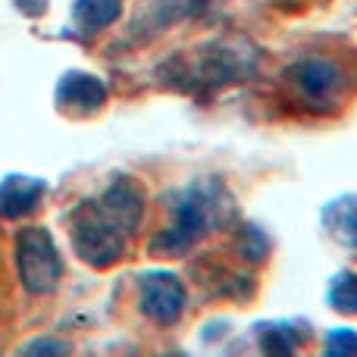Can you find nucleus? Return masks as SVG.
<instances>
[{"mask_svg": "<svg viewBox=\"0 0 357 357\" xmlns=\"http://www.w3.org/2000/svg\"><path fill=\"white\" fill-rule=\"evenodd\" d=\"M69 235H73V248L88 266H104L116 264L126 251L129 241V229L123 226L116 213L107 207L100 197L85 201L73 210V222H69Z\"/></svg>", "mask_w": 357, "mask_h": 357, "instance_id": "1", "label": "nucleus"}, {"mask_svg": "<svg viewBox=\"0 0 357 357\" xmlns=\"http://www.w3.org/2000/svg\"><path fill=\"white\" fill-rule=\"evenodd\" d=\"M222 207H226V195L216 182H197L178 197L173 226L160 232L151 248L157 254H182L195 245L197 238L210 232L216 222L222 220Z\"/></svg>", "mask_w": 357, "mask_h": 357, "instance_id": "2", "label": "nucleus"}, {"mask_svg": "<svg viewBox=\"0 0 357 357\" xmlns=\"http://www.w3.org/2000/svg\"><path fill=\"white\" fill-rule=\"evenodd\" d=\"M16 270L25 291L31 295H47L63 279V260L54 238L41 226H25L16 235Z\"/></svg>", "mask_w": 357, "mask_h": 357, "instance_id": "3", "label": "nucleus"}, {"mask_svg": "<svg viewBox=\"0 0 357 357\" xmlns=\"http://www.w3.org/2000/svg\"><path fill=\"white\" fill-rule=\"evenodd\" d=\"M138 307L148 320L173 326L185 310V285L176 273L151 270L138 276Z\"/></svg>", "mask_w": 357, "mask_h": 357, "instance_id": "4", "label": "nucleus"}, {"mask_svg": "<svg viewBox=\"0 0 357 357\" xmlns=\"http://www.w3.org/2000/svg\"><path fill=\"white\" fill-rule=\"evenodd\" d=\"M291 82H295L298 94H301L307 104H320L329 100L342 85V73L333 60H323V56H307L298 66H291Z\"/></svg>", "mask_w": 357, "mask_h": 357, "instance_id": "5", "label": "nucleus"}, {"mask_svg": "<svg viewBox=\"0 0 357 357\" xmlns=\"http://www.w3.org/2000/svg\"><path fill=\"white\" fill-rule=\"evenodd\" d=\"M44 191H47V182L35 176H22L13 173L0 182V216L3 220H22L31 210L41 204Z\"/></svg>", "mask_w": 357, "mask_h": 357, "instance_id": "6", "label": "nucleus"}, {"mask_svg": "<svg viewBox=\"0 0 357 357\" xmlns=\"http://www.w3.org/2000/svg\"><path fill=\"white\" fill-rule=\"evenodd\" d=\"M56 104L75 113H94L107 104V85L98 75L66 73L56 85Z\"/></svg>", "mask_w": 357, "mask_h": 357, "instance_id": "7", "label": "nucleus"}, {"mask_svg": "<svg viewBox=\"0 0 357 357\" xmlns=\"http://www.w3.org/2000/svg\"><path fill=\"white\" fill-rule=\"evenodd\" d=\"M323 226L329 238L345 248H357V197L345 195L323 207Z\"/></svg>", "mask_w": 357, "mask_h": 357, "instance_id": "8", "label": "nucleus"}, {"mask_svg": "<svg viewBox=\"0 0 357 357\" xmlns=\"http://www.w3.org/2000/svg\"><path fill=\"white\" fill-rule=\"evenodd\" d=\"M257 335L266 357H295L307 333L295 323H270V326L257 329Z\"/></svg>", "mask_w": 357, "mask_h": 357, "instance_id": "9", "label": "nucleus"}, {"mask_svg": "<svg viewBox=\"0 0 357 357\" xmlns=\"http://www.w3.org/2000/svg\"><path fill=\"white\" fill-rule=\"evenodd\" d=\"M119 10H123V0H75L73 16L79 22V29L98 31L107 29L110 22H116Z\"/></svg>", "mask_w": 357, "mask_h": 357, "instance_id": "10", "label": "nucleus"}, {"mask_svg": "<svg viewBox=\"0 0 357 357\" xmlns=\"http://www.w3.org/2000/svg\"><path fill=\"white\" fill-rule=\"evenodd\" d=\"M329 304L342 314H357V273L345 270L329 285Z\"/></svg>", "mask_w": 357, "mask_h": 357, "instance_id": "11", "label": "nucleus"}, {"mask_svg": "<svg viewBox=\"0 0 357 357\" xmlns=\"http://www.w3.org/2000/svg\"><path fill=\"white\" fill-rule=\"evenodd\" d=\"M69 354H73L69 342L54 339V335H38V339L25 342L19 348V357H69Z\"/></svg>", "mask_w": 357, "mask_h": 357, "instance_id": "12", "label": "nucleus"}, {"mask_svg": "<svg viewBox=\"0 0 357 357\" xmlns=\"http://www.w3.org/2000/svg\"><path fill=\"white\" fill-rule=\"evenodd\" d=\"M326 357H357L354 329H333L326 339Z\"/></svg>", "mask_w": 357, "mask_h": 357, "instance_id": "13", "label": "nucleus"}, {"mask_svg": "<svg viewBox=\"0 0 357 357\" xmlns=\"http://www.w3.org/2000/svg\"><path fill=\"white\" fill-rule=\"evenodd\" d=\"M16 6L25 16H41V13L47 10V0H16Z\"/></svg>", "mask_w": 357, "mask_h": 357, "instance_id": "14", "label": "nucleus"}, {"mask_svg": "<svg viewBox=\"0 0 357 357\" xmlns=\"http://www.w3.org/2000/svg\"><path fill=\"white\" fill-rule=\"evenodd\" d=\"M163 357H185V354H163Z\"/></svg>", "mask_w": 357, "mask_h": 357, "instance_id": "15", "label": "nucleus"}]
</instances>
